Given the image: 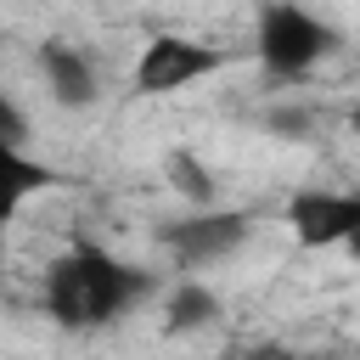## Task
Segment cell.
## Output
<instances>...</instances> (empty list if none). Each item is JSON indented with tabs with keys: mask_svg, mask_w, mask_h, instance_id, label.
<instances>
[{
	"mask_svg": "<svg viewBox=\"0 0 360 360\" xmlns=\"http://www.w3.org/2000/svg\"><path fill=\"white\" fill-rule=\"evenodd\" d=\"M152 292H158V276L107 253L101 242H73L39 276V304L62 332H107L129 309H141Z\"/></svg>",
	"mask_w": 360,
	"mask_h": 360,
	"instance_id": "6da1fadb",
	"label": "cell"
},
{
	"mask_svg": "<svg viewBox=\"0 0 360 360\" xmlns=\"http://www.w3.org/2000/svg\"><path fill=\"white\" fill-rule=\"evenodd\" d=\"M338 45H343V34L298 0H259V11H253V56L270 79H304Z\"/></svg>",
	"mask_w": 360,
	"mask_h": 360,
	"instance_id": "7a4b0ae2",
	"label": "cell"
},
{
	"mask_svg": "<svg viewBox=\"0 0 360 360\" xmlns=\"http://www.w3.org/2000/svg\"><path fill=\"white\" fill-rule=\"evenodd\" d=\"M231 62L225 45H202V39H180V34H158L141 45L135 56V96H174V90H191L197 79L219 73Z\"/></svg>",
	"mask_w": 360,
	"mask_h": 360,
	"instance_id": "3957f363",
	"label": "cell"
},
{
	"mask_svg": "<svg viewBox=\"0 0 360 360\" xmlns=\"http://www.w3.org/2000/svg\"><path fill=\"white\" fill-rule=\"evenodd\" d=\"M253 236V219L242 208H197L180 219H158V248L180 264H219Z\"/></svg>",
	"mask_w": 360,
	"mask_h": 360,
	"instance_id": "277c9868",
	"label": "cell"
},
{
	"mask_svg": "<svg viewBox=\"0 0 360 360\" xmlns=\"http://www.w3.org/2000/svg\"><path fill=\"white\" fill-rule=\"evenodd\" d=\"M287 225H292L298 248H338V242H354V231H360V197H354V191L304 186V191L287 197Z\"/></svg>",
	"mask_w": 360,
	"mask_h": 360,
	"instance_id": "5b68a950",
	"label": "cell"
},
{
	"mask_svg": "<svg viewBox=\"0 0 360 360\" xmlns=\"http://www.w3.org/2000/svg\"><path fill=\"white\" fill-rule=\"evenodd\" d=\"M39 79H45V90L62 112H84L101 96V73H96L90 51H79L73 39H45L39 45Z\"/></svg>",
	"mask_w": 360,
	"mask_h": 360,
	"instance_id": "8992f818",
	"label": "cell"
},
{
	"mask_svg": "<svg viewBox=\"0 0 360 360\" xmlns=\"http://www.w3.org/2000/svg\"><path fill=\"white\" fill-rule=\"evenodd\" d=\"M56 180H62V174H56L51 163L28 158L22 146H0V225H11V219H17V208H22L28 197L51 191Z\"/></svg>",
	"mask_w": 360,
	"mask_h": 360,
	"instance_id": "52a82bcc",
	"label": "cell"
},
{
	"mask_svg": "<svg viewBox=\"0 0 360 360\" xmlns=\"http://www.w3.org/2000/svg\"><path fill=\"white\" fill-rule=\"evenodd\" d=\"M219 315H225V304H219V292L202 287V281H180V287H169V298H163V332H169V338L208 332Z\"/></svg>",
	"mask_w": 360,
	"mask_h": 360,
	"instance_id": "ba28073f",
	"label": "cell"
},
{
	"mask_svg": "<svg viewBox=\"0 0 360 360\" xmlns=\"http://www.w3.org/2000/svg\"><path fill=\"white\" fill-rule=\"evenodd\" d=\"M163 180H169V191H180L191 208H214V197H219V186H214V169L197 158V152H169L163 158Z\"/></svg>",
	"mask_w": 360,
	"mask_h": 360,
	"instance_id": "9c48e42d",
	"label": "cell"
},
{
	"mask_svg": "<svg viewBox=\"0 0 360 360\" xmlns=\"http://www.w3.org/2000/svg\"><path fill=\"white\" fill-rule=\"evenodd\" d=\"M259 124H264L270 135H281V141H304V135H315L321 112H315L309 101H276V107L259 112Z\"/></svg>",
	"mask_w": 360,
	"mask_h": 360,
	"instance_id": "30bf717a",
	"label": "cell"
},
{
	"mask_svg": "<svg viewBox=\"0 0 360 360\" xmlns=\"http://www.w3.org/2000/svg\"><path fill=\"white\" fill-rule=\"evenodd\" d=\"M28 141V112L0 90V146H22Z\"/></svg>",
	"mask_w": 360,
	"mask_h": 360,
	"instance_id": "8fae6325",
	"label": "cell"
},
{
	"mask_svg": "<svg viewBox=\"0 0 360 360\" xmlns=\"http://www.w3.org/2000/svg\"><path fill=\"white\" fill-rule=\"evenodd\" d=\"M225 360H304V354H292L287 343H242V349H231Z\"/></svg>",
	"mask_w": 360,
	"mask_h": 360,
	"instance_id": "7c38bea8",
	"label": "cell"
}]
</instances>
